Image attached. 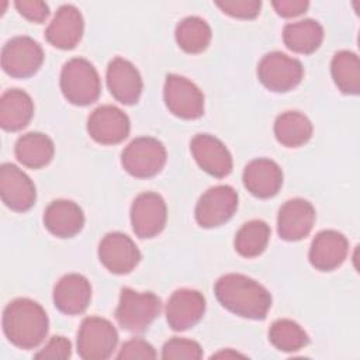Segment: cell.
Returning <instances> with one entry per match:
<instances>
[{"label": "cell", "mask_w": 360, "mask_h": 360, "mask_svg": "<svg viewBox=\"0 0 360 360\" xmlns=\"http://www.w3.org/2000/svg\"><path fill=\"white\" fill-rule=\"evenodd\" d=\"M214 292L224 308L246 319H264L271 307L270 292L256 280L238 273L219 277Z\"/></svg>", "instance_id": "obj_1"}, {"label": "cell", "mask_w": 360, "mask_h": 360, "mask_svg": "<svg viewBox=\"0 0 360 360\" xmlns=\"http://www.w3.org/2000/svg\"><path fill=\"white\" fill-rule=\"evenodd\" d=\"M49 329L45 309L30 298H17L3 311V332L8 342L20 349L39 346Z\"/></svg>", "instance_id": "obj_2"}, {"label": "cell", "mask_w": 360, "mask_h": 360, "mask_svg": "<svg viewBox=\"0 0 360 360\" xmlns=\"http://www.w3.org/2000/svg\"><path fill=\"white\" fill-rule=\"evenodd\" d=\"M60 90L65 98L75 105L93 104L101 91L96 68L83 58H72L62 68Z\"/></svg>", "instance_id": "obj_3"}, {"label": "cell", "mask_w": 360, "mask_h": 360, "mask_svg": "<svg viewBox=\"0 0 360 360\" xmlns=\"http://www.w3.org/2000/svg\"><path fill=\"white\" fill-rule=\"evenodd\" d=\"M160 298L153 292H139L125 287L121 290L115 319L122 329L139 333L150 326L160 314Z\"/></svg>", "instance_id": "obj_4"}, {"label": "cell", "mask_w": 360, "mask_h": 360, "mask_svg": "<svg viewBox=\"0 0 360 360\" xmlns=\"http://www.w3.org/2000/svg\"><path fill=\"white\" fill-rule=\"evenodd\" d=\"M163 143L150 136H141L128 143L122 150V167L134 177L149 179L160 173L166 165Z\"/></svg>", "instance_id": "obj_5"}, {"label": "cell", "mask_w": 360, "mask_h": 360, "mask_svg": "<svg viewBox=\"0 0 360 360\" xmlns=\"http://www.w3.org/2000/svg\"><path fill=\"white\" fill-rule=\"evenodd\" d=\"M118 343L114 325L100 316H87L77 332V353L84 360L108 359Z\"/></svg>", "instance_id": "obj_6"}, {"label": "cell", "mask_w": 360, "mask_h": 360, "mask_svg": "<svg viewBox=\"0 0 360 360\" xmlns=\"http://www.w3.org/2000/svg\"><path fill=\"white\" fill-rule=\"evenodd\" d=\"M262 84L276 93H285L297 87L304 76L301 62L283 52L266 53L257 66Z\"/></svg>", "instance_id": "obj_7"}, {"label": "cell", "mask_w": 360, "mask_h": 360, "mask_svg": "<svg viewBox=\"0 0 360 360\" xmlns=\"http://www.w3.org/2000/svg\"><path fill=\"white\" fill-rule=\"evenodd\" d=\"M42 62L41 45L25 35L11 38L1 49V68L11 77H31L39 70Z\"/></svg>", "instance_id": "obj_8"}, {"label": "cell", "mask_w": 360, "mask_h": 360, "mask_svg": "<svg viewBox=\"0 0 360 360\" xmlns=\"http://www.w3.org/2000/svg\"><path fill=\"white\" fill-rule=\"evenodd\" d=\"M165 104L172 114L183 120H195L204 114V94L188 79L169 75L163 87Z\"/></svg>", "instance_id": "obj_9"}, {"label": "cell", "mask_w": 360, "mask_h": 360, "mask_svg": "<svg viewBox=\"0 0 360 360\" xmlns=\"http://www.w3.org/2000/svg\"><path fill=\"white\" fill-rule=\"evenodd\" d=\"M238 208V193L231 186H214L197 201L195 221L202 228H215L228 222Z\"/></svg>", "instance_id": "obj_10"}, {"label": "cell", "mask_w": 360, "mask_h": 360, "mask_svg": "<svg viewBox=\"0 0 360 360\" xmlns=\"http://www.w3.org/2000/svg\"><path fill=\"white\" fill-rule=\"evenodd\" d=\"M167 219L166 202L158 193L139 194L131 205V225L136 236L149 239L159 235Z\"/></svg>", "instance_id": "obj_11"}, {"label": "cell", "mask_w": 360, "mask_h": 360, "mask_svg": "<svg viewBox=\"0 0 360 360\" xmlns=\"http://www.w3.org/2000/svg\"><path fill=\"white\" fill-rule=\"evenodd\" d=\"M98 259L108 271L127 274L141 262V252L128 235L110 232L98 245Z\"/></svg>", "instance_id": "obj_12"}, {"label": "cell", "mask_w": 360, "mask_h": 360, "mask_svg": "<svg viewBox=\"0 0 360 360\" xmlns=\"http://www.w3.org/2000/svg\"><path fill=\"white\" fill-rule=\"evenodd\" d=\"M129 129V118L115 105H100L87 120L89 135L101 145L122 142L128 136Z\"/></svg>", "instance_id": "obj_13"}, {"label": "cell", "mask_w": 360, "mask_h": 360, "mask_svg": "<svg viewBox=\"0 0 360 360\" xmlns=\"http://www.w3.org/2000/svg\"><path fill=\"white\" fill-rule=\"evenodd\" d=\"M0 195L6 207L15 212L28 211L37 198L32 180L15 165L3 163L0 167Z\"/></svg>", "instance_id": "obj_14"}, {"label": "cell", "mask_w": 360, "mask_h": 360, "mask_svg": "<svg viewBox=\"0 0 360 360\" xmlns=\"http://www.w3.org/2000/svg\"><path fill=\"white\" fill-rule=\"evenodd\" d=\"M205 312L204 295L191 288L176 290L166 304V319L173 330H186L200 322Z\"/></svg>", "instance_id": "obj_15"}, {"label": "cell", "mask_w": 360, "mask_h": 360, "mask_svg": "<svg viewBox=\"0 0 360 360\" xmlns=\"http://www.w3.org/2000/svg\"><path fill=\"white\" fill-rule=\"evenodd\" d=\"M315 224V208L304 198L285 201L277 217V232L288 242L301 240L312 231Z\"/></svg>", "instance_id": "obj_16"}, {"label": "cell", "mask_w": 360, "mask_h": 360, "mask_svg": "<svg viewBox=\"0 0 360 360\" xmlns=\"http://www.w3.org/2000/svg\"><path fill=\"white\" fill-rule=\"evenodd\" d=\"M190 149L198 166L208 174L222 179L232 172V156L218 138L198 134L191 139Z\"/></svg>", "instance_id": "obj_17"}, {"label": "cell", "mask_w": 360, "mask_h": 360, "mask_svg": "<svg viewBox=\"0 0 360 360\" xmlns=\"http://www.w3.org/2000/svg\"><path fill=\"white\" fill-rule=\"evenodd\" d=\"M84 30V21L77 7L72 4H63L55 13L49 22L45 38L58 49H73L82 39Z\"/></svg>", "instance_id": "obj_18"}, {"label": "cell", "mask_w": 360, "mask_h": 360, "mask_svg": "<svg viewBox=\"0 0 360 360\" xmlns=\"http://www.w3.org/2000/svg\"><path fill=\"white\" fill-rule=\"evenodd\" d=\"M107 86L111 96L125 105L135 104L143 87L138 69L124 58H114L108 63Z\"/></svg>", "instance_id": "obj_19"}, {"label": "cell", "mask_w": 360, "mask_h": 360, "mask_svg": "<svg viewBox=\"0 0 360 360\" xmlns=\"http://www.w3.org/2000/svg\"><path fill=\"white\" fill-rule=\"evenodd\" d=\"M349 242L338 231H321L312 240L309 249V262L319 271H332L338 269L347 257Z\"/></svg>", "instance_id": "obj_20"}, {"label": "cell", "mask_w": 360, "mask_h": 360, "mask_svg": "<svg viewBox=\"0 0 360 360\" xmlns=\"http://www.w3.org/2000/svg\"><path fill=\"white\" fill-rule=\"evenodd\" d=\"M91 300V285L79 273L65 274L55 284L53 304L66 315H77L86 311Z\"/></svg>", "instance_id": "obj_21"}, {"label": "cell", "mask_w": 360, "mask_h": 360, "mask_svg": "<svg viewBox=\"0 0 360 360\" xmlns=\"http://www.w3.org/2000/svg\"><path fill=\"white\" fill-rule=\"evenodd\" d=\"M243 184L255 197L270 198L274 197L283 186V172L274 160L259 158L246 165L243 170Z\"/></svg>", "instance_id": "obj_22"}, {"label": "cell", "mask_w": 360, "mask_h": 360, "mask_svg": "<svg viewBox=\"0 0 360 360\" xmlns=\"http://www.w3.org/2000/svg\"><path fill=\"white\" fill-rule=\"evenodd\" d=\"M45 228L58 238H72L84 225L82 208L70 200H55L44 212Z\"/></svg>", "instance_id": "obj_23"}, {"label": "cell", "mask_w": 360, "mask_h": 360, "mask_svg": "<svg viewBox=\"0 0 360 360\" xmlns=\"http://www.w3.org/2000/svg\"><path fill=\"white\" fill-rule=\"evenodd\" d=\"M32 115L34 103L25 91L11 89L3 93L0 100V125L4 131H21L30 124Z\"/></svg>", "instance_id": "obj_24"}, {"label": "cell", "mask_w": 360, "mask_h": 360, "mask_svg": "<svg viewBox=\"0 0 360 360\" xmlns=\"http://www.w3.org/2000/svg\"><path fill=\"white\" fill-rule=\"evenodd\" d=\"M14 153L22 166L41 169L52 160L55 146L48 135L41 132H28L17 139Z\"/></svg>", "instance_id": "obj_25"}, {"label": "cell", "mask_w": 360, "mask_h": 360, "mask_svg": "<svg viewBox=\"0 0 360 360\" xmlns=\"http://www.w3.org/2000/svg\"><path fill=\"white\" fill-rule=\"evenodd\" d=\"M283 41L288 49L297 53H312L323 41L322 25L311 18L290 22L283 30Z\"/></svg>", "instance_id": "obj_26"}, {"label": "cell", "mask_w": 360, "mask_h": 360, "mask_svg": "<svg viewBox=\"0 0 360 360\" xmlns=\"http://www.w3.org/2000/svg\"><path fill=\"white\" fill-rule=\"evenodd\" d=\"M276 139L287 148H300L312 136V124L300 111H285L276 118Z\"/></svg>", "instance_id": "obj_27"}, {"label": "cell", "mask_w": 360, "mask_h": 360, "mask_svg": "<svg viewBox=\"0 0 360 360\" xmlns=\"http://www.w3.org/2000/svg\"><path fill=\"white\" fill-rule=\"evenodd\" d=\"M177 45L187 53H200L207 49L211 42V27L201 17L183 18L174 31Z\"/></svg>", "instance_id": "obj_28"}, {"label": "cell", "mask_w": 360, "mask_h": 360, "mask_svg": "<svg viewBox=\"0 0 360 360\" xmlns=\"http://www.w3.org/2000/svg\"><path fill=\"white\" fill-rule=\"evenodd\" d=\"M332 79L345 94H359L360 91V62L359 56L350 51H339L330 63Z\"/></svg>", "instance_id": "obj_29"}, {"label": "cell", "mask_w": 360, "mask_h": 360, "mask_svg": "<svg viewBox=\"0 0 360 360\" xmlns=\"http://www.w3.org/2000/svg\"><path fill=\"white\" fill-rule=\"evenodd\" d=\"M270 239V228L262 219H252L238 231L235 236V250L248 259L264 252Z\"/></svg>", "instance_id": "obj_30"}, {"label": "cell", "mask_w": 360, "mask_h": 360, "mask_svg": "<svg viewBox=\"0 0 360 360\" xmlns=\"http://www.w3.org/2000/svg\"><path fill=\"white\" fill-rule=\"evenodd\" d=\"M270 343L280 352H298L309 343L307 332L291 319H277L269 329Z\"/></svg>", "instance_id": "obj_31"}, {"label": "cell", "mask_w": 360, "mask_h": 360, "mask_svg": "<svg viewBox=\"0 0 360 360\" xmlns=\"http://www.w3.org/2000/svg\"><path fill=\"white\" fill-rule=\"evenodd\" d=\"M162 357L165 360H169V359L198 360L202 357V349L194 340L184 339V338H173L165 343L162 349Z\"/></svg>", "instance_id": "obj_32"}, {"label": "cell", "mask_w": 360, "mask_h": 360, "mask_svg": "<svg viewBox=\"0 0 360 360\" xmlns=\"http://www.w3.org/2000/svg\"><path fill=\"white\" fill-rule=\"evenodd\" d=\"M217 7L222 13L242 20H252L259 15L262 8V1L259 0H229V1H217Z\"/></svg>", "instance_id": "obj_33"}, {"label": "cell", "mask_w": 360, "mask_h": 360, "mask_svg": "<svg viewBox=\"0 0 360 360\" xmlns=\"http://www.w3.org/2000/svg\"><path fill=\"white\" fill-rule=\"evenodd\" d=\"M155 357H156V352L152 347V345L141 338H134L125 342L117 354V359H146L148 360Z\"/></svg>", "instance_id": "obj_34"}, {"label": "cell", "mask_w": 360, "mask_h": 360, "mask_svg": "<svg viewBox=\"0 0 360 360\" xmlns=\"http://www.w3.org/2000/svg\"><path fill=\"white\" fill-rule=\"evenodd\" d=\"M14 6L21 15L37 24L44 22L49 15L48 4L41 0H18Z\"/></svg>", "instance_id": "obj_35"}, {"label": "cell", "mask_w": 360, "mask_h": 360, "mask_svg": "<svg viewBox=\"0 0 360 360\" xmlns=\"http://www.w3.org/2000/svg\"><path fill=\"white\" fill-rule=\"evenodd\" d=\"M72 356V345L63 336H52L49 342L35 354L37 359H69Z\"/></svg>", "instance_id": "obj_36"}, {"label": "cell", "mask_w": 360, "mask_h": 360, "mask_svg": "<svg viewBox=\"0 0 360 360\" xmlns=\"http://www.w3.org/2000/svg\"><path fill=\"white\" fill-rule=\"evenodd\" d=\"M271 4L276 13L284 18L301 15L309 7V3L307 0H277Z\"/></svg>", "instance_id": "obj_37"}, {"label": "cell", "mask_w": 360, "mask_h": 360, "mask_svg": "<svg viewBox=\"0 0 360 360\" xmlns=\"http://www.w3.org/2000/svg\"><path fill=\"white\" fill-rule=\"evenodd\" d=\"M238 356H242V354L235 353V352H221V353L214 354L212 357H238Z\"/></svg>", "instance_id": "obj_38"}]
</instances>
